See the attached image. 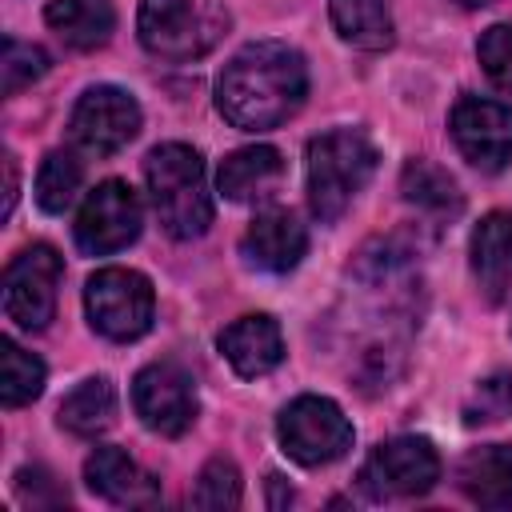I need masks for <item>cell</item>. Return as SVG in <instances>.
Listing matches in <instances>:
<instances>
[{"mask_svg": "<svg viewBox=\"0 0 512 512\" xmlns=\"http://www.w3.org/2000/svg\"><path fill=\"white\" fill-rule=\"evenodd\" d=\"M308 96V64L292 44L252 40L216 76V108L232 128L268 132Z\"/></svg>", "mask_w": 512, "mask_h": 512, "instance_id": "cell-1", "label": "cell"}, {"mask_svg": "<svg viewBox=\"0 0 512 512\" xmlns=\"http://www.w3.org/2000/svg\"><path fill=\"white\" fill-rule=\"evenodd\" d=\"M376 172V144L360 128H332L308 140L304 180L308 208L320 224H332L348 212V204L364 192Z\"/></svg>", "mask_w": 512, "mask_h": 512, "instance_id": "cell-2", "label": "cell"}, {"mask_svg": "<svg viewBox=\"0 0 512 512\" xmlns=\"http://www.w3.org/2000/svg\"><path fill=\"white\" fill-rule=\"evenodd\" d=\"M148 196L156 220L176 240H196L212 224V192L204 176V160L188 144H160L144 160Z\"/></svg>", "mask_w": 512, "mask_h": 512, "instance_id": "cell-3", "label": "cell"}, {"mask_svg": "<svg viewBox=\"0 0 512 512\" xmlns=\"http://www.w3.org/2000/svg\"><path fill=\"white\" fill-rule=\"evenodd\" d=\"M232 28L224 0H140V44L160 60H200Z\"/></svg>", "mask_w": 512, "mask_h": 512, "instance_id": "cell-4", "label": "cell"}, {"mask_svg": "<svg viewBox=\"0 0 512 512\" xmlns=\"http://www.w3.org/2000/svg\"><path fill=\"white\" fill-rule=\"evenodd\" d=\"M84 312L100 336L128 344L152 328L156 292H152L148 276L136 268H100L84 284Z\"/></svg>", "mask_w": 512, "mask_h": 512, "instance_id": "cell-5", "label": "cell"}, {"mask_svg": "<svg viewBox=\"0 0 512 512\" xmlns=\"http://www.w3.org/2000/svg\"><path fill=\"white\" fill-rule=\"evenodd\" d=\"M276 436L296 464L320 468L340 460L352 448V420L328 396H296L276 416Z\"/></svg>", "mask_w": 512, "mask_h": 512, "instance_id": "cell-6", "label": "cell"}, {"mask_svg": "<svg viewBox=\"0 0 512 512\" xmlns=\"http://www.w3.org/2000/svg\"><path fill=\"white\" fill-rule=\"evenodd\" d=\"M64 276V260L56 256L52 244H32L24 248L8 268H4V316L24 328V332H40L48 328V320L56 316V288Z\"/></svg>", "mask_w": 512, "mask_h": 512, "instance_id": "cell-7", "label": "cell"}, {"mask_svg": "<svg viewBox=\"0 0 512 512\" xmlns=\"http://www.w3.org/2000/svg\"><path fill=\"white\" fill-rule=\"evenodd\" d=\"M440 480V456L424 436H396L372 448L360 468V484L376 500H404L424 496Z\"/></svg>", "mask_w": 512, "mask_h": 512, "instance_id": "cell-8", "label": "cell"}, {"mask_svg": "<svg viewBox=\"0 0 512 512\" xmlns=\"http://www.w3.org/2000/svg\"><path fill=\"white\" fill-rule=\"evenodd\" d=\"M140 224H144L140 196L124 180H104L84 196L72 232H76V248L80 252L108 256V252L128 248L140 236Z\"/></svg>", "mask_w": 512, "mask_h": 512, "instance_id": "cell-9", "label": "cell"}, {"mask_svg": "<svg viewBox=\"0 0 512 512\" xmlns=\"http://www.w3.org/2000/svg\"><path fill=\"white\" fill-rule=\"evenodd\" d=\"M68 132H72V140L84 152L112 156V152H120L124 144L136 140V132H140V104H136L132 92H124L116 84H92L76 100Z\"/></svg>", "mask_w": 512, "mask_h": 512, "instance_id": "cell-10", "label": "cell"}, {"mask_svg": "<svg viewBox=\"0 0 512 512\" xmlns=\"http://www.w3.org/2000/svg\"><path fill=\"white\" fill-rule=\"evenodd\" d=\"M132 408L144 428L160 436H184L196 420V380L176 360H156L136 372Z\"/></svg>", "mask_w": 512, "mask_h": 512, "instance_id": "cell-11", "label": "cell"}, {"mask_svg": "<svg viewBox=\"0 0 512 512\" xmlns=\"http://www.w3.org/2000/svg\"><path fill=\"white\" fill-rule=\"evenodd\" d=\"M448 132L468 164L480 172H500L512 160V104L488 96H460Z\"/></svg>", "mask_w": 512, "mask_h": 512, "instance_id": "cell-12", "label": "cell"}, {"mask_svg": "<svg viewBox=\"0 0 512 512\" xmlns=\"http://www.w3.org/2000/svg\"><path fill=\"white\" fill-rule=\"evenodd\" d=\"M308 252V232L304 224L296 220V212L288 208H264L256 212V220L244 228V240H240V256L248 268H260V272H292Z\"/></svg>", "mask_w": 512, "mask_h": 512, "instance_id": "cell-13", "label": "cell"}, {"mask_svg": "<svg viewBox=\"0 0 512 512\" xmlns=\"http://www.w3.org/2000/svg\"><path fill=\"white\" fill-rule=\"evenodd\" d=\"M220 352L224 360L232 364L236 376L244 380H256V376H268L272 368H280L284 360V336H280V324L264 312H252V316H240L232 320L224 332H220Z\"/></svg>", "mask_w": 512, "mask_h": 512, "instance_id": "cell-14", "label": "cell"}, {"mask_svg": "<svg viewBox=\"0 0 512 512\" xmlns=\"http://www.w3.org/2000/svg\"><path fill=\"white\" fill-rule=\"evenodd\" d=\"M284 180V156L272 144H248L236 148L220 160L216 172V188L224 200L236 204H252V200H268Z\"/></svg>", "mask_w": 512, "mask_h": 512, "instance_id": "cell-15", "label": "cell"}, {"mask_svg": "<svg viewBox=\"0 0 512 512\" xmlns=\"http://www.w3.org/2000/svg\"><path fill=\"white\" fill-rule=\"evenodd\" d=\"M472 276L488 300H504L512 292V212H488L468 240Z\"/></svg>", "mask_w": 512, "mask_h": 512, "instance_id": "cell-16", "label": "cell"}, {"mask_svg": "<svg viewBox=\"0 0 512 512\" xmlns=\"http://www.w3.org/2000/svg\"><path fill=\"white\" fill-rule=\"evenodd\" d=\"M84 480L96 496L112 500V504H148L156 500V480L144 476L136 468V460L112 444L92 448V456L84 460Z\"/></svg>", "mask_w": 512, "mask_h": 512, "instance_id": "cell-17", "label": "cell"}, {"mask_svg": "<svg viewBox=\"0 0 512 512\" xmlns=\"http://www.w3.org/2000/svg\"><path fill=\"white\" fill-rule=\"evenodd\" d=\"M456 484L472 504L512 508V444L472 448L456 468Z\"/></svg>", "mask_w": 512, "mask_h": 512, "instance_id": "cell-18", "label": "cell"}, {"mask_svg": "<svg viewBox=\"0 0 512 512\" xmlns=\"http://www.w3.org/2000/svg\"><path fill=\"white\" fill-rule=\"evenodd\" d=\"M44 20L68 48H80V52L108 44L116 28V12L108 0H48Z\"/></svg>", "mask_w": 512, "mask_h": 512, "instance_id": "cell-19", "label": "cell"}, {"mask_svg": "<svg viewBox=\"0 0 512 512\" xmlns=\"http://www.w3.org/2000/svg\"><path fill=\"white\" fill-rule=\"evenodd\" d=\"M328 12L344 44L364 48V52H380L392 44L396 24H392L388 0H328Z\"/></svg>", "mask_w": 512, "mask_h": 512, "instance_id": "cell-20", "label": "cell"}, {"mask_svg": "<svg viewBox=\"0 0 512 512\" xmlns=\"http://www.w3.org/2000/svg\"><path fill=\"white\" fill-rule=\"evenodd\" d=\"M116 416V388L104 376L80 380L60 404V428L72 436H100Z\"/></svg>", "mask_w": 512, "mask_h": 512, "instance_id": "cell-21", "label": "cell"}, {"mask_svg": "<svg viewBox=\"0 0 512 512\" xmlns=\"http://www.w3.org/2000/svg\"><path fill=\"white\" fill-rule=\"evenodd\" d=\"M400 192H404L408 204H416V208H424L432 216H456L460 212V188H456V180L444 168L428 164V160H408L404 164Z\"/></svg>", "mask_w": 512, "mask_h": 512, "instance_id": "cell-22", "label": "cell"}, {"mask_svg": "<svg viewBox=\"0 0 512 512\" xmlns=\"http://www.w3.org/2000/svg\"><path fill=\"white\" fill-rule=\"evenodd\" d=\"M44 364L40 356L24 352L16 340H0V404L4 408H20L32 404L44 392Z\"/></svg>", "mask_w": 512, "mask_h": 512, "instance_id": "cell-23", "label": "cell"}, {"mask_svg": "<svg viewBox=\"0 0 512 512\" xmlns=\"http://www.w3.org/2000/svg\"><path fill=\"white\" fill-rule=\"evenodd\" d=\"M80 184H84V164L72 152L56 148V152H48L40 160V172H36V204L56 216V212L72 208Z\"/></svg>", "mask_w": 512, "mask_h": 512, "instance_id": "cell-24", "label": "cell"}, {"mask_svg": "<svg viewBox=\"0 0 512 512\" xmlns=\"http://www.w3.org/2000/svg\"><path fill=\"white\" fill-rule=\"evenodd\" d=\"M240 504V472L228 456H216L200 468L196 476V488H192V508H204V512H224V508H236Z\"/></svg>", "mask_w": 512, "mask_h": 512, "instance_id": "cell-25", "label": "cell"}, {"mask_svg": "<svg viewBox=\"0 0 512 512\" xmlns=\"http://www.w3.org/2000/svg\"><path fill=\"white\" fill-rule=\"evenodd\" d=\"M512 416V368L484 376L464 400V424H496Z\"/></svg>", "mask_w": 512, "mask_h": 512, "instance_id": "cell-26", "label": "cell"}, {"mask_svg": "<svg viewBox=\"0 0 512 512\" xmlns=\"http://www.w3.org/2000/svg\"><path fill=\"white\" fill-rule=\"evenodd\" d=\"M44 72H48V52H44L40 44L4 40V52H0V92H4V96L28 88V84L40 80Z\"/></svg>", "mask_w": 512, "mask_h": 512, "instance_id": "cell-27", "label": "cell"}, {"mask_svg": "<svg viewBox=\"0 0 512 512\" xmlns=\"http://www.w3.org/2000/svg\"><path fill=\"white\" fill-rule=\"evenodd\" d=\"M476 56H480V68L484 76L500 88V92H512V24H492L480 32V44H476Z\"/></svg>", "mask_w": 512, "mask_h": 512, "instance_id": "cell-28", "label": "cell"}, {"mask_svg": "<svg viewBox=\"0 0 512 512\" xmlns=\"http://www.w3.org/2000/svg\"><path fill=\"white\" fill-rule=\"evenodd\" d=\"M16 188H20V180H16V156L4 152V208H0L4 220H8L12 208H16Z\"/></svg>", "mask_w": 512, "mask_h": 512, "instance_id": "cell-29", "label": "cell"}, {"mask_svg": "<svg viewBox=\"0 0 512 512\" xmlns=\"http://www.w3.org/2000/svg\"><path fill=\"white\" fill-rule=\"evenodd\" d=\"M456 4H464V8H484L488 0H456Z\"/></svg>", "mask_w": 512, "mask_h": 512, "instance_id": "cell-30", "label": "cell"}]
</instances>
